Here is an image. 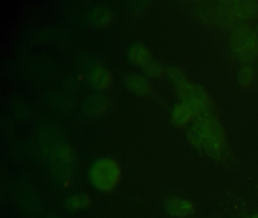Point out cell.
I'll return each instance as SVG.
<instances>
[{"label": "cell", "mask_w": 258, "mask_h": 218, "mask_svg": "<svg viewBox=\"0 0 258 218\" xmlns=\"http://www.w3.org/2000/svg\"><path fill=\"white\" fill-rule=\"evenodd\" d=\"M191 143L213 158L219 159L223 153L224 138L221 127L217 121L204 118L196 123L189 133Z\"/></svg>", "instance_id": "cell-1"}, {"label": "cell", "mask_w": 258, "mask_h": 218, "mask_svg": "<svg viewBox=\"0 0 258 218\" xmlns=\"http://www.w3.org/2000/svg\"><path fill=\"white\" fill-rule=\"evenodd\" d=\"M123 171L115 159L101 157L95 160L88 171V179L93 189L102 193H110L121 181Z\"/></svg>", "instance_id": "cell-2"}, {"label": "cell", "mask_w": 258, "mask_h": 218, "mask_svg": "<svg viewBox=\"0 0 258 218\" xmlns=\"http://www.w3.org/2000/svg\"><path fill=\"white\" fill-rule=\"evenodd\" d=\"M232 46L240 59L252 60L257 52L253 43V35L247 27H241L232 36Z\"/></svg>", "instance_id": "cell-3"}, {"label": "cell", "mask_w": 258, "mask_h": 218, "mask_svg": "<svg viewBox=\"0 0 258 218\" xmlns=\"http://www.w3.org/2000/svg\"><path fill=\"white\" fill-rule=\"evenodd\" d=\"M166 211L173 217L185 218L194 212V205L188 199L172 196L166 200Z\"/></svg>", "instance_id": "cell-4"}, {"label": "cell", "mask_w": 258, "mask_h": 218, "mask_svg": "<svg viewBox=\"0 0 258 218\" xmlns=\"http://www.w3.org/2000/svg\"><path fill=\"white\" fill-rule=\"evenodd\" d=\"M92 198L87 192H80L69 195L64 200L66 210L72 213L84 211L92 205Z\"/></svg>", "instance_id": "cell-5"}, {"label": "cell", "mask_w": 258, "mask_h": 218, "mask_svg": "<svg viewBox=\"0 0 258 218\" xmlns=\"http://www.w3.org/2000/svg\"><path fill=\"white\" fill-rule=\"evenodd\" d=\"M125 85L130 92L137 95H146L150 90V83L144 76L139 74H128L124 79Z\"/></svg>", "instance_id": "cell-6"}, {"label": "cell", "mask_w": 258, "mask_h": 218, "mask_svg": "<svg viewBox=\"0 0 258 218\" xmlns=\"http://www.w3.org/2000/svg\"><path fill=\"white\" fill-rule=\"evenodd\" d=\"M128 56H129L130 60L133 63L137 65H141L142 67L144 66L146 64L152 60V54H151L149 48L140 42L134 44L130 48Z\"/></svg>", "instance_id": "cell-7"}, {"label": "cell", "mask_w": 258, "mask_h": 218, "mask_svg": "<svg viewBox=\"0 0 258 218\" xmlns=\"http://www.w3.org/2000/svg\"><path fill=\"white\" fill-rule=\"evenodd\" d=\"M108 99L102 95L92 97L84 103V114L90 116H97L106 110Z\"/></svg>", "instance_id": "cell-8"}, {"label": "cell", "mask_w": 258, "mask_h": 218, "mask_svg": "<svg viewBox=\"0 0 258 218\" xmlns=\"http://www.w3.org/2000/svg\"><path fill=\"white\" fill-rule=\"evenodd\" d=\"M91 82L96 89H106L112 83V76L107 68L97 67L92 73Z\"/></svg>", "instance_id": "cell-9"}, {"label": "cell", "mask_w": 258, "mask_h": 218, "mask_svg": "<svg viewBox=\"0 0 258 218\" xmlns=\"http://www.w3.org/2000/svg\"><path fill=\"white\" fill-rule=\"evenodd\" d=\"M191 114H192V111L186 103L179 104L173 109V115H172L173 122L178 127L184 125L191 119Z\"/></svg>", "instance_id": "cell-10"}, {"label": "cell", "mask_w": 258, "mask_h": 218, "mask_svg": "<svg viewBox=\"0 0 258 218\" xmlns=\"http://www.w3.org/2000/svg\"><path fill=\"white\" fill-rule=\"evenodd\" d=\"M92 19L95 25L98 27H105L112 22L114 15L112 12L107 8H99L93 13Z\"/></svg>", "instance_id": "cell-11"}, {"label": "cell", "mask_w": 258, "mask_h": 218, "mask_svg": "<svg viewBox=\"0 0 258 218\" xmlns=\"http://www.w3.org/2000/svg\"><path fill=\"white\" fill-rule=\"evenodd\" d=\"M238 13L242 18H253L258 15V3L256 2H244L238 6Z\"/></svg>", "instance_id": "cell-12"}, {"label": "cell", "mask_w": 258, "mask_h": 218, "mask_svg": "<svg viewBox=\"0 0 258 218\" xmlns=\"http://www.w3.org/2000/svg\"><path fill=\"white\" fill-rule=\"evenodd\" d=\"M146 75L150 77H158L162 74L163 69L159 63L155 61L151 60L147 64L142 67Z\"/></svg>", "instance_id": "cell-13"}, {"label": "cell", "mask_w": 258, "mask_h": 218, "mask_svg": "<svg viewBox=\"0 0 258 218\" xmlns=\"http://www.w3.org/2000/svg\"><path fill=\"white\" fill-rule=\"evenodd\" d=\"M252 70L249 68H245L241 70L238 76V81L242 85H247L252 80Z\"/></svg>", "instance_id": "cell-14"}, {"label": "cell", "mask_w": 258, "mask_h": 218, "mask_svg": "<svg viewBox=\"0 0 258 218\" xmlns=\"http://www.w3.org/2000/svg\"><path fill=\"white\" fill-rule=\"evenodd\" d=\"M253 43H254L255 48L258 51V27H256L254 33H253Z\"/></svg>", "instance_id": "cell-15"}, {"label": "cell", "mask_w": 258, "mask_h": 218, "mask_svg": "<svg viewBox=\"0 0 258 218\" xmlns=\"http://www.w3.org/2000/svg\"><path fill=\"white\" fill-rule=\"evenodd\" d=\"M47 218H58L56 215H50V216H48Z\"/></svg>", "instance_id": "cell-16"}]
</instances>
